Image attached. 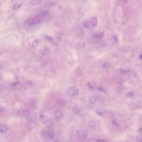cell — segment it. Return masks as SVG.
I'll return each mask as SVG.
<instances>
[{"mask_svg":"<svg viewBox=\"0 0 142 142\" xmlns=\"http://www.w3.org/2000/svg\"><path fill=\"white\" fill-rule=\"evenodd\" d=\"M135 140L136 142H142V135H139L135 137Z\"/></svg>","mask_w":142,"mask_h":142,"instance_id":"e0dca14e","label":"cell"},{"mask_svg":"<svg viewBox=\"0 0 142 142\" xmlns=\"http://www.w3.org/2000/svg\"><path fill=\"white\" fill-rule=\"evenodd\" d=\"M22 6V4H21L19 3H16L13 4V9H18L20 8V7Z\"/></svg>","mask_w":142,"mask_h":142,"instance_id":"5bb4252c","label":"cell"},{"mask_svg":"<svg viewBox=\"0 0 142 142\" xmlns=\"http://www.w3.org/2000/svg\"><path fill=\"white\" fill-rule=\"evenodd\" d=\"M123 1H124V2H125V3H126V2H127V0H123Z\"/></svg>","mask_w":142,"mask_h":142,"instance_id":"f546056e","label":"cell"},{"mask_svg":"<svg viewBox=\"0 0 142 142\" xmlns=\"http://www.w3.org/2000/svg\"><path fill=\"white\" fill-rule=\"evenodd\" d=\"M41 2V0H32V4L33 5H37L38 4H40Z\"/></svg>","mask_w":142,"mask_h":142,"instance_id":"d6986e66","label":"cell"},{"mask_svg":"<svg viewBox=\"0 0 142 142\" xmlns=\"http://www.w3.org/2000/svg\"><path fill=\"white\" fill-rule=\"evenodd\" d=\"M126 96L129 98H133L135 96V93L133 92H128L127 93H126Z\"/></svg>","mask_w":142,"mask_h":142,"instance_id":"9a60e30c","label":"cell"},{"mask_svg":"<svg viewBox=\"0 0 142 142\" xmlns=\"http://www.w3.org/2000/svg\"><path fill=\"white\" fill-rule=\"evenodd\" d=\"M79 93V89L76 87H71L68 89V94L71 96H77Z\"/></svg>","mask_w":142,"mask_h":142,"instance_id":"7a4b0ae2","label":"cell"},{"mask_svg":"<svg viewBox=\"0 0 142 142\" xmlns=\"http://www.w3.org/2000/svg\"><path fill=\"white\" fill-rule=\"evenodd\" d=\"M53 121H52V119H47V120L45 121V125L47 126V127H51L52 125H53Z\"/></svg>","mask_w":142,"mask_h":142,"instance_id":"ba28073f","label":"cell"},{"mask_svg":"<svg viewBox=\"0 0 142 142\" xmlns=\"http://www.w3.org/2000/svg\"><path fill=\"white\" fill-rule=\"evenodd\" d=\"M57 103L58 104L60 105V106H63L66 103V102L63 99H58L57 101Z\"/></svg>","mask_w":142,"mask_h":142,"instance_id":"2e32d148","label":"cell"},{"mask_svg":"<svg viewBox=\"0 0 142 142\" xmlns=\"http://www.w3.org/2000/svg\"><path fill=\"white\" fill-rule=\"evenodd\" d=\"M91 26H92V28H94L96 26H97V18L96 17H93L91 20Z\"/></svg>","mask_w":142,"mask_h":142,"instance_id":"3957f363","label":"cell"},{"mask_svg":"<svg viewBox=\"0 0 142 142\" xmlns=\"http://www.w3.org/2000/svg\"><path fill=\"white\" fill-rule=\"evenodd\" d=\"M42 53L43 55H48L50 53V50L48 48H45L43 50L42 52Z\"/></svg>","mask_w":142,"mask_h":142,"instance_id":"ffe728a7","label":"cell"},{"mask_svg":"<svg viewBox=\"0 0 142 142\" xmlns=\"http://www.w3.org/2000/svg\"><path fill=\"white\" fill-rule=\"evenodd\" d=\"M83 26L84 27L87 28V29H89L91 28L92 27L91 26V21H86L85 23H83Z\"/></svg>","mask_w":142,"mask_h":142,"instance_id":"5b68a950","label":"cell"},{"mask_svg":"<svg viewBox=\"0 0 142 142\" xmlns=\"http://www.w3.org/2000/svg\"><path fill=\"white\" fill-rule=\"evenodd\" d=\"M38 41H37V40L33 42V43H32V46L33 47H37L38 46Z\"/></svg>","mask_w":142,"mask_h":142,"instance_id":"d4e9b609","label":"cell"},{"mask_svg":"<svg viewBox=\"0 0 142 142\" xmlns=\"http://www.w3.org/2000/svg\"><path fill=\"white\" fill-rule=\"evenodd\" d=\"M77 47L79 48H84L86 46V43L83 42H78L76 44Z\"/></svg>","mask_w":142,"mask_h":142,"instance_id":"52a82bcc","label":"cell"},{"mask_svg":"<svg viewBox=\"0 0 142 142\" xmlns=\"http://www.w3.org/2000/svg\"><path fill=\"white\" fill-rule=\"evenodd\" d=\"M53 142H61L60 140H55Z\"/></svg>","mask_w":142,"mask_h":142,"instance_id":"83f0119b","label":"cell"},{"mask_svg":"<svg viewBox=\"0 0 142 142\" xmlns=\"http://www.w3.org/2000/svg\"><path fill=\"white\" fill-rule=\"evenodd\" d=\"M73 111L75 114H78L80 113V109H79V108H78L77 107H75L73 109Z\"/></svg>","mask_w":142,"mask_h":142,"instance_id":"ac0fdd59","label":"cell"},{"mask_svg":"<svg viewBox=\"0 0 142 142\" xmlns=\"http://www.w3.org/2000/svg\"><path fill=\"white\" fill-rule=\"evenodd\" d=\"M1 70H2V65H1Z\"/></svg>","mask_w":142,"mask_h":142,"instance_id":"f1b7e54d","label":"cell"},{"mask_svg":"<svg viewBox=\"0 0 142 142\" xmlns=\"http://www.w3.org/2000/svg\"><path fill=\"white\" fill-rule=\"evenodd\" d=\"M94 37L96 38H101L103 37V33H101L99 34H97L96 35H94Z\"/></svg>","mask_w":142,"mask_h":142,"instance_id":"603a6c76","label":"cell"},{"mask_svg":"<svg viewBox=\"0 0 142 142\" xmlns=\"http://www.w3.org/2000/svg\"><path fill=\"white\" fill-rule=\"evenodd\" d=\"M48 134H49V136H50V139H53L55 136V133L53 131H52L51 130H48Z\"/></svg>","mask_w":142,"mask_h":142,"instance_id":"8fae6325","label":"cell"},{"mask_svg":"<svg viewBox=\"0 0 142 142\" xmlns=\"http://www.w3.org/2000/svg\"><path fill=\"white\" fill-rule=\"evenodd\" d=\"M79 135L81 138H85L87 136V133L85 131H81L79 133Z\"/></svg>","mask_w":142,"mask_h":142,"instance_id":"9c48e42d","label":"cell"},{"mask_svg":"<svg viewBox=\"0 0 142 142\" xmlns=\"http://www.w3.org/2000/svg\"><path fill=\"white\" fill-rule=\"evenodd\" d=\"M0 89H1V91H2L5 89V86H4L3 85H1V86H0Z\"/></svg>","mask_w":142,"mask_h":142,"instance_id":"484cf974","label":"cell"},{"mask_svg":"<svg viewBox=\"0 0 142 142\" xmlns=\"http://www.w3.org/2000/svg\"><path fill=\"white\" fill-rule=\"evenodd\" d=\"M96 102H97V98L95 97H94V96L91 97L90 99H89V103L92 104H95Z\"/></svg>","mask_w":142,"mask_h":142,"instance_id":"4fadbf2b","label":"cell"},{"mask_svg":"<svg viewBox=\"0 0 142 142\" xmlns=\"http://www.w3.org/2000/svg\"><path fill=\"white\" fill-rule=\"evenodd\" d=\"M54 114L55 116L57 118H62L63 117V113L61 111H60V110H56Z\"/></svg>","mask_w":142,"mask_h":142,"instance_id":"277c9868","label":"cell"},{"mask_svg":"<svg viewBox=\"0 0 142 142\" xmlns=\"http://www.w3.org/2000/svg\"><path fill=\"white\" fill-rule=\"evenodd\" d=\"M110 67V63L108 62H105L102 65V67L103 68H107Z\"/></svg>","mask_w":142,"mask_h":142,"instance_id":"44dd1931","label":"cell"},{"mask_svg":"<svg viewBox=\"0 0 142 142\" xmlns=\"http://www.w3.org/2000/svg\"><path fill=\"white\" fill-rule=\"evenodd\" d=\"M0 130H1V132L2 133H6L7 131V128L4 125H1L0 127Z\"/></svg>","mask_w":142,"mask_h":142,"instance_id":"30bf717a","label":"cell"},{"mask_svg":"<svg viewBox=\"0 0 142 142\" xmlns=\"http://www.w3.org/2000/svg\"><path fill=\"white\" fill-rule=\"evenodd\" d=\"M88 125H89V128H93L94 127H95V126L96 125V123L95 122H94V120H91V121H90V122H89Z\"/></svg>","mask_w":142,"mask_h":142,"instance_id":"7c38bea8","label":"cell"},{"mask_svg":"<svg viewBox=\"0 0 142 142\" xmlns=\"http://www.w3.org/2000/svg\"><path fill=\"white\" fill-rule=\"evenodd\" d=\"M122 88L121 87H118L117 88V91L118 92H122Z\"/></svg>","mask_w":142,"mask_h":142,"instance_id":"4316f807","label":"cell"},{"mask_svg":"<svg viewBox=\"0 0 142 142\" xmlns=\"http://www.w3.org/2000/svg\"><path fill=\"white\" fill-rule=\"evenodd\" d=\"M41 66H42L43 67H46L47 65H48V63H47L46 61H43V62H41Z\"/></svg>","mask_w":142,"mask_h":142,"instance_id":"cb8c5ba5","label":"cell"},{"mask_svg":"<svg viewBox=\"0 0 142 142\" xmlns=\"http://www.w3.org/2000/svg\"><path fill=\"white\" fill-rule=\"evenodd\" d=\"M17 114L19 115H25V112L23 110H19L17 112Z\"/></svg>","mask_w":142,"mask_h":142,"instance_id":"7402d4cb","label":"cell"},{"mask_svg":"<svg viewBox=\"0 0 142 142\" xmlns=\"http://www.w3.org/2000/svg\"><path fill=\"white\" fill-rule=\"evenodd\" d=\"M48 14V12L47 11H43V12H42L40 13V15L36 16L29 18L26 21V24H27L28 25L32 26L34 25H37L38 24L41 22H42L44 21H46L48 20V17L47 16V15Z\"/></svg>","mask_w":142,"mask_h":142,"instance_id":"6da1fadb","label":"cell"},{"mask_svg":"<svg viewBox=\"0 0 142 142\" xmlns=\"http://www.w3.org/2000/svg\"><path fill=\"white\" fill-rule=\"evenodd\" d=\"M42 135L43 136V137L47 139H50V136H49V134H48V131H42Z\"/></svg>","mask_w":142,"mask_h":142,"instance_id":"8992f818","label":"cell"}]
</instances>
